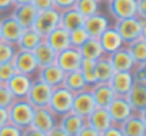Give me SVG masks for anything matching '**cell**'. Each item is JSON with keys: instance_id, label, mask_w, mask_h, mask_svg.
I'll list each match as a JSON object with an SVG mask.
<instances>
[{"instance_id": "cell-1", "label": "cell", "mask_w": 146, "mask_h": 136, "mask_svg": "<svg viewBox=\"0 0 146 136\" xmlns=\"http://www.w3.org/2000/svg\"><path fill=\"white\" fill-rule=\"evenodd\" d=\"M119 36L122 37L123 43L127 44L139 37H146V20H142L139 17H127L122 20H116L113 25Z\"/></svg>"}, {"instance_id": "cell-2", "label": "cell", "mask_w": 146, "mask_h": 136, "mask_svg": "<svg viewBox=\"0 0 146 136\" xmlns=\"http://www.w3.org/2000/svg\"><path fill=\"white\" fill-rule=\"evenodd\" d=\"M33 112H35V107L27 102V99H15L13 103L7 107L9 123L23 130L32 125Z\"/></svg>"}, {"instance_id": "cell-3", "label": "cell", "mask_w": 146, "mask_h": 136, "mask_svg": "<svg viewBox=\"0 0 146 136\" xmlns=\"http://www.w3.org/2000/svg\"><path fill=\"white\" fill-rule=\"evenodd\" d=\"M73 95L70 90H67L63 86L54 88L53 93L50 96L47 107L56 115V116H63L69 112H72V105H73Z\"/></svg>"}, {"instance_id": "cell-4", "label": "cell", "mask_w": 146, "mask_h": 136, "mask_svg": "<svg viewBox=\"0 0 146 136\" xmlns=\"http://www.w3.org/2000/svg\"><path fill=\"white\" fill-rule=\"evenodd\" d=\"M59 25H60V12L57 9L52 7V9H47L43 12H37V16H36L32 27L44 37L47 33H50L52 30L59 27Z\"/></svg>"}, {"instance_id": "cell-5", "label": "cell", "mask_w": 146, "mask_h": 136, "mask_svg": "<svg viewBox=\"0 0 146 136\" xmlns=\"http://www.w3.org/2000/svg\"><path fill=\"white\" fill-rule=\"evenodd\" d=\"M52 93H53V88H50L49 85H46L44 82L36 78L32 82V86L26 99L33 107H46L49 105Z\"/></svg>"}, {"instance_id": "cell-6", "label": "cell", "mask_w": 146, "mask_h": 136, "mask_svg": "<svg viewBox=\"0 0 146 136\" xmlns=\"http://www.w3.org/2000/svg\"><path fill=\"white\" fill-rule=\"evenodd\" d=\"M12 63H13L17 73H22V75H26V76H30V78H33L39 70V64L36 62L33 52L17 49Z\"/></svg>"}, {"instance_id": "cell-7", "label": "cell", "mask_w": 146, "mask_h": 136, "mask_svg": "<svg viewBox=\"0 0 146 136\" xmlns=\"http://www.w3.org/2000/svg\"><path fill=\"white\" fill-rule=\"evenodd\" d=\"M80 63H82V56L79 53V49L73 46H69L67 49L59 52L56 56V64L64 73L78 70L80 67Z\"/></svg>"}, {"instance_id": "cell-8", "label": "cell", "mask_w": 146, "mask_h": 136, "mask_svg": "<svg viewBox=\"0 0 146 136\" xmlns=\"http://www.w3.org/2000/svg\"><path fill=\"white\" fill-rule=\"evenodd\" d=\"M106 109L110 115V119H112L113 125H117V126L122 125L125 120H127L135 113L125 96H116Z\"/></svg>"}, {"instance_id": "cell-9", "label": "cell", "mask_w": 146, "mask_h": 136, "mask_svg": "<svg viewBox=\"0 0 146 136\" xmlns=\"http://www.w3.org/2000/svg\"><path fill=\"white\" fill-rule=\"evenodd\" d=\"M95 109H96V103L93 100V96H92L89 88L73 95V105H72L73 113H76L86 119Z\"/></svg>"}, {"instance_id": "cell-10", "label": "cell", "mask_w": 146, "mask_h": 136, "mask_svg": "<svg viewBox=\"0 0 146 136\" xmlns=\"http://www.w3.org/2000/svg\"><path fill=\"white\" fill-rule=\"evenodd\" d=\"M57 125V116L46 106V107H35L32 117V127L47 133L52 127Z\"/></svg>"}, {"instance_id": "cell-11", "label": "cell", "mask_w": 146, "mask_h": 136, "mask_svg": "<svg viewBox=\"0 0 146 136\" xmlns=\"http://www.w3.org/2000/svg\"><path fill=\"white\" fill-rule=\"evenodd\" d=\"M146 110L135 112L127 120H125L120 126L123 136H146Z\"/></svg>"}, {"instance_id": "cell-12", "label": "cell", "mask_w": 146, "mask_h": 136, "mask_svg": "<svg viewBox=\"0 0 146 136\" xmlns=\"http://www.w3.org/2000/svg\"><path fill=\"white\" fill-rule=\"evenodd\" d=\"M23 27L19 25V22L10 15L0 20V37L3 42L16 44L23 33Z\"/></svg>"}, {"instance_id": "cell-13", "label": "cell", "mask_w": 146, "mask_h": 136, "mask_svg": "<svg viewBox=\"0 0 146 136\" xmlns=\"http://www.w3.org/2000/svg\"><path fill=\"white\" fill-rule=\"evenodd\" d=\"M108 9L116 20L136 16V0H108Z\"/></svg>"}, {"instance_id": "cell-14", "label": "cell", "mask_w": 146, "mask_h": 136, "mask_svg": "<svg viewBox=\"0 0 146 136\" xmlns=\"http://www.w3.org/2000/svg\"><path fill=\"white\" fill-rule=\"evenodd\" d=\"M36 75H37L39 80L44 82L46 85H49L53 89L62 86L63 79H64V72L60 69L56 63L44 66V67H39V70H37Z\"/></svg>"}, {"instance_id": "cell-15", "label": "cell", "mask_w": 146, "mask_h": 136, "mask_svg": "<svg viewBox=\"0 0 146 136\" xmlns=\"http://www.w3.org/2000/svg\"><path fill=\"white\" fill-rule=\"evenodd\" d=\"M33 78L22 75V73H16L7 83H5L7 86V89L10 90V93L13 95L15 99H26L27 93L30 90Z\"/></svg>"}, {"instance_id": "cell-16", "label": "cell", "mask_w": 146, "mask_h": 136, "mask_svg": "<svg viewBox=\"0 0 146 136\" xmlns=\"http://www.w3.org/2000/svg\"><path fill=\"white\" fill-rule=\"evenodd\" d=\"M109 26H110V22H109L108 16L103 15V13H100V12H98V13L86 17L85 19V25H83V27L88 32L89 37H93V39H99V36Z\"/></svg>"}, {"instance_id": "cell-17", "label": "cell", "mask_w": 146, "mask_h": 136, "mask_svg": "<svg viewBox=\"0 0 146 136\" xmlns=\"http://www.w3.org/2000/svg\"><path fill=\"white\" fill-rule=\"evenodd\" d=\"M99 43H100L105 54H112L113 52H116V50H119L120 47L125 46L122 37L119 36V33L116 32V29L113 26H109L99 36Z\"/></svg>"}, {"instance_id": "cell-18", "label": "cell", "mask_w": 146, "mask_h": 136, "mask_svg": "<svg viewBox=\"0 0 146 136\" xmlns=\"http://www.w3.org/2000/svg\"><path fill=\"white\" fill-rule=\"evenodd\" d=\"M110 59V63L113 66L115 72H132L133 67L136 66L132 56L129 54L126 46L120 47L119 50L113 52L112 54H108Z\"/></svg>"}, {"instance_id": "cell-19", "label": "cell", "mask_w": 146, "mask_h": 136, "mask_svg": "<svg viewBox=\"0 0 146 136\" xmlns=\"http://www.w3.org/2000/svg\"><path fill=\"white\" fill-rule=\"evenodd\" d=\"M133 76L132 72H115L109 85L116 96H126L130 88L133 86Z\"/></svg>"}, {"instance_id": "cell-20", "label": "cell", "mask_w": 146, "mask_h": 136, "mask_svg": "<svg viewBox=\"0 0 146 136\" xmlns=\"http://www.w3.org/2000/svg\"><path fill=\"white\" fill-rule=\"evenodd\" d=\"M89 90L93 96L96 107H108L112 103V100L116 98V95L112 90L109 83H96V85L90 86Z\"/></svg>"}, {"instance_id": "cell-21", "label": "cell", "mask_w": 146, "mask_h": 136, "mask_svg": "<svg viewBox=\"0 0 146 136\" xmlns=\"http://www.w3.org/2000/svg\"><path fill=\"white\" fill-rule=\"evenodd\" d=\"M85 125H86V119L73 112L60 116V120L57 122V126H60L69 136H76Z\"/></svg>"}, {"instance_id": "cell-22", "label": "cell", "mask_w": 146, "mask_h": 136, "mask_svg": "<svg viewBox=\"0 0 146 136\" xmlns=\"http://www.w3.org/2000/svg\"><path fill=\"white\" fill-rule=\"evenodd\" d=\"M43 40L56 52V53H59V52H62V50H64V49H67L69 46H70V42H69V32L67 30H64L63 27H56L54 30H52L50 33H47L44 37H43Z\"/></svg>"}, {"instance_id": "cell-23", "label": "cell", "mask_w": 146, "mask_h": 136, "mask_svg": "<svg viewBox=\"0 0 146 136\" xmlns=\"http://www.w3.org/2000/svg\"><path fill=\"white\" fill-rule=\"evenodd\" d=\"M86 123L89 126H92L93 129H96L98 132H105L108 127H110L113 125L110 115L108 112L106 107H96L88 117H86Z\"/></svg>"}, {"instance_id": "cell-24", "label": "cell", "mask_w": 146, "mask_h": 136, "mask_svg": "<svg viewBox=\"0 0 146 136\" xmlns=\"http://www.w3.org/2000/svg\"><path fill=\"white\" fill-rule=\"evenodd\" d=\"M133 112H142L146 110V86L133 83L127 95L125 96Z\"/></svg>"}, {"instance_id": "cell-25", "label": "cell", "mask_w": 146, "mask_h": 136, "mask_svg": "<svg viewBox=\"0 0 146 136\" xmlns=\"http://www.w3.org/2000/svg\"><path fill=\"white\" fill-rule=\"evenodd\" d=\"M12 16L19 22V25L23 29H29L35 23V19L37 16V10L30 3L29 5H22V6H15Z\"/></svg>"}, {"instance_id": "cell-26", "label": "cell", "mask_w": 146, "mask_h": 136, "mask_svg": "<svg viewBox=\"0 0 146 136\" xmlns=\"http://www.w3.org/2000/svg\"><path fill=\"white\" fill-rule=\"evenodd\" d=\"M83 25H85V17L75 7L60 12V25L59 26L63 27L64 30L72 32L78 27H83Z\"/></svg>"}, {"instance_id": "cell-27", "label": "cell", "mask_w": 146, "mask_h": 136, "mask_svg": "<svg viewBox=\"0 0 146 136\" xmlns=\"http://www.w3.org/2000/svg\"><path fill=\"white\" fill-rule=\"evenodd\" d=\"M43 42V36L40 33H37L33 27L25 29L19 42L16 43V47L20 50H27V52H33L40 43Z\"/></svg>"}, {"instance_id": "cell-28", "label": "cell", "mask_w": 146, "mask_h": 136, "mask_svg": "<svg viewBox=\"0 0 146 136\" xmlns=\"http://www.w3.org/2000/svg\"><path fill=\"white\" fill-rule=\"evenodd\" d=\"M95 73L98 83H109V80L115 73V69L108 54H103L102 57L95 60Z\"/></svg>"}, {"instance_id": "cell-29", "label": "cell", "mask_w": 146, "mask_h": 136, "mask_svg": "<svg viewBox=\"0 0 146 136\" xmlns=\"http://www.w3.org/2000/svg\"><path fill=\"white\" fill-rule=\"evenodd\" d=\"M79 49V53L82 56V59H86V60H98L99 57H102L105 53H103V49L99 43V39H93V37H89Z\"/></svg>"}, {"instance_id": "cell-30", "label": "cell", "mask_w": 146, "mask_h": 136, "mask_svg": "<svg viewBox=\"0 0 146 136\" xmlns=\"http://www.w3.org/2000/svg\"><path fill=\"white\" fill-rule=\"evenodd\" d=\"M33 54H35V57H36V62H37L39 67H44V66H49V64L56 63V56H57V53H56L44 40L33 50Z\"/></svg>"}, {"instance_id": "cell-31", "label": "cell", "mask_w": 146, "mask_h": 136, "mask_svg": "<svg viewBox=\"0 0 146 136\" xmlns=\"http://www.w3.org/2000/svg\"><path fill=\"white\" fill-rule=\"evenodd\" d=\"M62 86L66 88L67 90H70L72 93H78V92L88 89V85H86L82 73L79 72V69L69 72V73H64V79H63Z\"/></svg>"}, {"instance_id": "cell-32", "label": "cell", "mask_w": 146, "mask_h": 136, "mask_svg": "<svg viewBox=\"0 0 146 136\" xmlns=\"http://www.w3.org/2000/svg\"><path fill=\"white\" fill-rule=\"evenodd\" d=\"M129 54L132 56L135 64H145L146 63V37H139L127 44H125Z\"/></svg>"}, {"instance_id": "cell-33", "label": "cell", "mask_w": 146, "mask_h": 136, "mask_svg": "<svg viewBox=\"0 0 146 136\" xmlns=\"http://www.w3.org/2000/svg\"><path fill=\"white\" fill-rule=\"evenodd\" d=\"M73 7L86 19V17H89V16L99 12L100 2L99 0H76V3H75Z\"/></svg>"}, {"instance_id": "cell-34", "label": "cell", "mask_w": 146, "mask_h": 136, "mask_svg": "<svg viewBox=\"0 0 146 136\" xmlns=\"http://www.w3.org/2000/svg\"><path fill=\"white\" fill-rule=\"evenodd\" d=\"M79 72L82 73L88 88L93 86L98 83L96 80V73H95V62L93 60H86V59H82V63H80V67H79Z\"/></svg>"}, {"instance_id": "cell-35", "label": "cell", "mask_w": 146, "mask_h": 136, "mask_svg": "<svg viewBox=\"0 0 146 136\" xmlns=\"http://www.w3.org/2000/svg\"><path fill=\"white\" fill-rule=\"evenodd\" d=\"M16 50H17L16 44L0 40V64L12 62L15 54H16Z\"/></svg>"}, {"instance_id": "cell-36", "label": "cell", "mask_w": 146, "mask_h": 136, "mask_svg": "<svg viewBox=\"0 0 146 136\" xmlns=\"http://www.w3.org/2000/svg\"><path fill=\"white\" fill-rule=\"evenodd\" d=\"M88 39H89V34L85 30V27H78L75 30L69 32V42H70V46L73 47H80Z\"/></svg>"}, {"instance_id": "cell-37", "label": "cell", "mask_w": 146, "mask_h": 136, "mask_svg": "<svg viewBox=\"0 0 146 136\" xmlns=\"http://www.w3.org/2000/svg\"><path fill=\"white\" fill-rule=\"evenodd\" d=\"M16 69H15V66L12 62L9 63H3V64H0V83H7L15 75H16Z\"/></svg>"}, {"instance_id": "cell-38", "label": "cell", "mask_w": 146, "mask_h": 136, "mask_svg": "<svg viewBox=\"0 0 146 136\" xmlns=\"http://www.w3.org/2000/svg\"><path fill=\"white\" fill-rule=\"evenodd\" d=\"M132 76H133L135 83L146 86V63L145 64H136L132 70Z\"/></svg>"}, {"instance_id": "cell-39", "label": "cell", "mask_w": 146, "mask_h": 136, "mask_svg": "<svg viewBox=\"0 0 146 136\" xmlns=\"http://www.w3.org/2000/svg\"><path fill=\"white\" fill-rule=\"evenodd\" d=\"M13 100H15V98L10 93V90L7 89V86L3 85V83H0V107L7 109L13 103Z\"/></svg>"}, {"instance_id": "cell-40", "label": "cell", "mask_w": 146, "mask_h": 136, "mask_svg": "<svg viewBox=\"0 0 146 136\" xmlns=\"http://www.w3.org/2000/svg\"><path fill=\"white\" fill-rule=\"evenodd\" d=\"M22 129L12 125V123H6L0 127V136H22Z\"/></svg>"}, {"instance_id": "cell-41", "label": "cell", "mask_w": 146, "mask_h": 136, "mask_svg": "<svg viewBox=\"0 0 146 136\" xmlns=\"http://www.w3.org/2000/svg\"><path fill=\"white\" fill-rule=\"evenodd\" d=\"M76 0H53V7L57 9L59 12H63V10H67V9H72L75 6Z\"/></svg>"}, {"instance_id": "cell-42", "label": "cell", "mask_w": 146, "mask_h": 136, "mask_svg": "<svg viewBox=\"0 0 146 136\" xmlns=\"http://www.w3.org/2000/svg\"><path fill=\"white\" fill-rule=\"evenodd\" d=\"M37 12H43L53 7V0H32L30 3Z\"/></svg>"}, {"instance_id": "cell-43", "label": "cell", "mask_w": 146, "mask_h": 136, "mask_svg": "<svg viewBox=\"0 0 146 136\" xmlns=\"http://www.w3.org/2000/svg\"><path fill=\"white\" fill-rule=\"evenodd\" d=\"M136 17L146 20V0H136Z\"/></svg>"}, {"instance_id": "cell-44", "label": "cell", "mask_w": 146, "mask_h": 136, "mask_svg": "<svg viewBox=\"0 0 146 136\" xmlns=\"http://www.w3.org/2000/svg\"><path fill=\"white\" fill-rule=\"evenodd\" d=\"M76 136H100V132H98L96 129H93L92 126H89L88 123L80 129V132Z\"/></svg>"}, {"instance_id": "cell-45", "label": "cell", "mask_w": 146, "mask_h": 136, "mask_svg": "<svg viewBox=\"0 0 146 136\" xmlns=\"http://www.w3.org/2000/svg\"><path fill=\"white\" fill-rule=\"evenodd\" d=\"M100 136H123V133H122L120 126H117V125H112V126L108 127L105 132H102Z\"/></svg>"}, {"instance_id": "cell-46", "label": "cell", "mask_w": 146, "mask_h": 136, "mask_svg": "<svg viewBox=\"0 0 146 136\" xmlns=\"http://www.w3.org/2000/svg\"><path fill=\"white\" fill-rule=\"evenodd\" d=\"M22 136H46V133L44 132H40V130H37V129H35L32 126H29V127L23 129Z\"/></svg>"}, {"instance_id": "cell-47", "label": "cell", "mask_w": 146, "mask_h": 136, "mask_svg": "<svg viewBox=\"0 0 146 136\" xmlns=\"http://www.w3.org/2000/svg\"><path fill=\"white\" fill-rule=\"evenodd\" d=\"M46 136H69V135H67V133H66L60 126H57V125H56L54 127H52V129L46 133Z\"/></svg>"}, {"instance_id": "cell-48", "label": "cell", "mask_w": 146, "mask_h": 136, "mask_svg": "<svg viewBox=\"0 0 146 136\" xmlns=\"http://www.w3.org/2000/svg\"><path fill=\"white\" fill-rule=\"evenodd\" d=\"M13 7H15L13 0H0V12H7Z\"/></svg>"}, {"instance_id": "cell-49", "label": "cell", "mask_w": 146, "mask_h": 136, "mask_svg": "<svg viewBox=\"0 0 146 136\" xmlns=\"http://www.w3.org/2000/svg\"><path fill=\"white\" fill-rule=\"evenodd\" d=\"M9 122V115H7V109L0 107V127L3 125H6Z\"/></svg>"}, {"instance_id": "cell-50", "label": "cell", "mask_w": 146, "mask_h": 136, "mask_svg": "<svg viewBox=\"0 0 146 136\" xmlns=\"http://www.w3.org/2000/svg\"><path fill=\"white\" fill-rule=\"evenodd\" d=\"M32 3V0H13V5L15 6H22V5H29Z\"/></svg>"}, {"instance_id": "cell-51", "label": "cell", "mask_w": 146, "mask_h": 136, "mask_svg": "<svg viewBox=\"0 0 146 136\" xmlns=\"http://www.w3.org/2000/svg\"><path fill=\"white\" fill-rule=\"evenodd\" d=\"M99 2H100V3H102V2H108V0H99Z\"/></svg>"}, {"instance_id": "cell-52", "label": "cell", "mask_w": 146, "mask_h": 136, "mask_svg": "<svg viewBox=\"0 0 146 136\" xmlns=\"http://www.w3.org/2000/svg\"><path fill=\"white\" fill-rule=\"evenodd\" d=\"M0 40H2V37H0Z\"/></svg>"}]
</instances>
